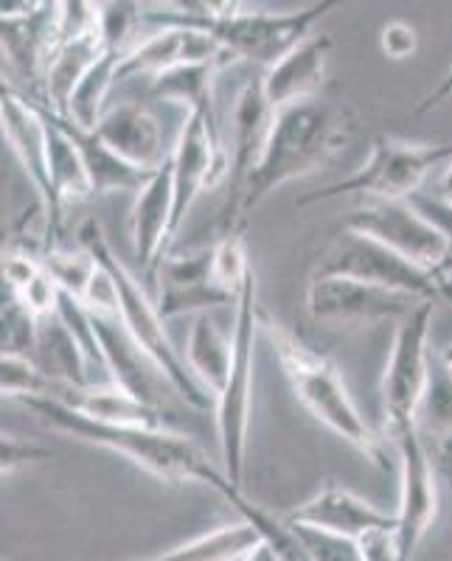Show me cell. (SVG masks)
I'll use <instances>...</instances> for the list:
<instances>
[{
  "label": "cell",
  "mask_w": 452,
  "mask_h": 561,
  "mask_svg": "<svg viewBox=\"0 0 452 561\" xmlns=\"http://www.w3.org/2000/svg\"><path fill=\"white\" fill-rule=\"evenodd\" d=\"M427 300L405 293H391L383 287H371L363 280L335 278V275H313L306 287V309L315 320L324 323H376V320H405Z\"/></svg>",
  "instance_id": "cell-12"
},
{
  "label": "cell",
  "mask_w": 452,
  "mask_h": 561,
  "mask_svg": "<svg viewBox=\"0 0 452 561\" xmlns=\"http://www.w3.org/2000/svg\"><path fill=\"white\" fill-rule=\"evenodd\" d=\"M315 275L326 278H351L363 280L371 287H383L391 293H405L414 298L427 300V304H439L441 287L430 270H421L416 264L405 262L394 250L383 248L374 239H365L360 233L346 230L343 237L331 242V248L320 255Z\"/></svg>",
  "instance_id": "cell-9"
},
{
  "label": "cell",
  "mask_w": 452,
  "mask_h": 561,
  "mask_svg": "<svg viewBox=\"0 0 452 561\" xmlns=\"http://www.w3.org/2000/svg\"><path fill=\"white\" fill-rule=\"evenodd\" d=\"M354 122L343 107L329 102H298L273 113L264 152L245 185V217L275 188L309 178L349 147Z\"/></svg>",
  "instance_id": "cell-3"
},
{
  "label": "cell",
  "mask_w": 452,
  "mask_h": 561,
  "mask_svg": "<svg viewBox=\"0 0 452 561\" xmlns=\"http://www.w3.org/2000/svg\"><path fill=\"white\" fill-rule=\"evenodd\" d=\"M287 523L360 542L374 530H396V514H385L369 500L357 497L354 491L329 483L313 500L290 511Z\"/></svg>",
  "instance_id": "cell-18"
},
{
  "label": "cell",
  "mask_w": 452,
  "mask_h": 561,
  "mask_svg": "<svg viewBox=\"0 0 452 561\" xmlns=\"http://www.w3.org/2000/svg\"><path fill=\"white\" fill-rule=\"evenodd\" d=\"M77 244L82 250H88L93 259L99 262V267L110 275L115 287V298H118V320L124 323V329L129 332V337L147 351L149 357L160 365V370L166 374V379L172 382V388L178 390V396L192 410L205 413L208 408H217V399L197 382V377L192 374L189 363H185V354H180L174 348L172 337L166 332L163 318L158 312V304L149 295V289L135 278L127 270V264L113 253L108 237H104L99 219H84L77 230Z\"/></svg>",
  "instance_id": "cell-5"
},
{
  "label": "cell",
  "mask_w": 452,
  "mask_h": 561,
  "mask_svg": "<svg viewBox=\"0 0 452 561\" xmlns=\"http://www.w3.org/2000/svg\"><path fill=\"white\" fill-rule=\"evenodd\" d=\"M242 561H273V556H270L268 550H264V548H261V545H259V548H256L250 556H245Z\"/></svg>",
  "instance_id": "cell-40"
},
{
  "label": "cell",
  "mask_w": 452,
  "mask_h": 561,
  "mask_svg": "<svg viewBox=\"0 0 452 561\" xmlns=\"http://www.w3.org/2000/svg\"><path fill=\"white\" fill-rule=\"evenodd\" d=\"M416 427L421 438L433 440L441 458L452 460V370L441 357H433L430 363V382L421 399Z\"/></svg>",
  "instance_id": "cell-26"
},
{
  "label": "cell",
  "mask_w": 452,
  "mask_h": 561,
  "mask_svg": "<svg viewBox=\"0 0 452 561\" xmlns=\"http://www.w3.org/2000/svg\"><path fill=\"white\" fill-rule=\"evenodd\" d=\"M48 115H52L54 124L68 135L70 144L77 147L79 158H82L84 163V172H88L90 188H93V197H102V194L110 192H140V185L152 178V174L140 172V169L124 163V160L99 138L97 129L79 127L77 122L63 118V115L52 113V110H48Z\"/></svg>",
  "instance_id": "cell-22"
},
{
  "label": "cell",
  "mask_w": 452,
  "mask_h": 561,
  "mask_svg": "<svg viewBox=\"0 0 452 561\" xmlns=\"http://www.w3.org/2000/svg\"><path fill=\"white\" fill-rule=\"evenodd\" d=\"M256 273L245 284L236 300L234 312V357H230L228 379L223 393L217 396L214 421H217L219 460L225 478L234 485H242L245 478V447H248L250 413H253V382H256V343L261 334V312L256 300Z\"/></svg>",
  "instance_id": "cell-6"
},
{
  "label": "cell",
  "mask_w": 452,
  "mask_h": 561,
  "mask_svg": "<svg viewBox=\"0 0 452 561\" xmlns=\"http://www.w3.org/2000/svg\"><path fill=\"white\" fill-rule=\"evenodd\" d=\"M45 270L54 275V280L59 284V289L68 295H74L77 300H84L90 284L97 280L99 275V262L88 250H82L77 244V250H63L54 248L43 255Z\"/></svg>",
  "instance_id": "cell-30"
},
{
  "label": "cell",
  "mask_w": 452,
  "mask_h": 561,
  "mask_svg": "<svg viewBox=\"0 0 452 561\" xmlns=\"http://www.w3.org/2000/svg\"><path fill=\"white\" fill-rule=\"evenodd\" d=\"M331 48H335L331 37L313 34L301 45H295L281 62L264 70L261 73V88H264L270 107L281 110L287 104L318 99V90L326 79V68H329Z\"/></svg>",
  "instance_id": "cell-21"
},
{
  "label": "cell",
  "mask_w": 452,
  "mask_h": 561,
  "mask_svg": "<svg viewBox=\"0 0 452 561\" xmlns=\"http://www.w3.org/2000/svg\"><path fill=\"white\" fill-rule=\"evenodd\" d=\"M217 494L234 505L236 514H239L242 523L259 536V545L273 556V561H313V556L306 550L304 539H301V534L295 530V525H290L287 517L275 519L268 508L250 503L242 494V485H234L228 480Z\"/></svg>",
  "instance_id": "cell-23"
},
{
  "label": "cell",
  "mask_w": 452,
  "mask_h": 561,
  "mask_svg": "<svg viewBox=\"0 0 452 561\" xmlns=\"http://www.w3.org/2000/svg\"><path fill=\"white\" fill-rule=\"evenodd\" d=\"M3 354L32 357L39 337V318L29 312L9 289H3Z\"/></svg>",
  "instance_id": "cell-32"
},
{
  "label": "cell",
  "mask_w": 452,
  "mask_h": 561,
  "mask_svg": "<svg viewBox=\"0 0 452 561\" xmlns=\"http://www.w3.org/2000/svg\"><path fill=\"white\" fill-rule=\"evenodd\" d=\"M93 323H97L104 359H108L110 379H113L115 388H122L124 393H129L133 399L144 402L147 408L163 413L166 419H169L174 404L189 408V404L178 396V390L172 388V382L166 379L160 365L129 337V332L124 329L122 320L99 318V314H93Z\"/></svg>",
  "instance_id": "cell-14"
},
{
  "label": "cell",
  "mask_w": 452,
  "mask_h": 561,
  "mask_svg": "<svg viewBox=\"0 0 452 561\" xmlns=\"http://www.w3.org/2000/svg\"><path fill=\"white\" fill-rule=\"evenodd\" d=\"M54 379L45 377L39 365L23 354H3L0 357V390L9 402L23 399H48L54 390Z\"/></svg>",
  "instance_id": "cell-29"
},
{
  "label": "cell",
  "mask_w": 452,
  "mask_h": 561,
  "mask_svg": "<svg viewBox=\"0 0 452 561\" xmlns=\"http://www.w3.org/2000/svg\"><path fill=\"white\" fill-rule=\"evenodd\" d=\"M433 309L436 304H425L396 323L391 357L385 363L383 385H380L385 430L391 438L402 430L416 427V419H419L421 399H425L427 382H430V363H433L430 348H427Z\"/></svg>",
  "instance_id": "cell-8"
},
{
  "label": "cell",
  "mask_w": 452,
  "mask_h": 561,
  "mask_svg": "<svg viewBox=\"0 0 452 561\" xmlns=\"http://www.w3.org/2000/svg\"><path fill=\"white\" fill-rule=\"evenodd\" d=\"M261 334L268 337L270 348L275 351V357H279L281 368H284V377H287L290 388L298 396V402L324 427H329L331 433L349 440L351 447L360 455H365L371 463L385 469L388 466L385 438H380L365 424L360 410L354 408L338 365L331 363V357L309 348L304 340H298V334H293L281 323H275L268 314H261Z\"/></svg>",
  "instance_id": "cell-4"
},
{
  "label": "cell",
  "mask_w": 452,
  "mask_h": 561,
  "mask_svg": "<svg viewBox=\"0 0 452 561\" xmlns=\"http://www.w3.org/2000/svg\"><path fill=\"white\" fill-rule=\"evenodd\" d=\"M357 545H360L363 561H402L394 530H374V534L363 536Z\"/></svg>",
  "instance_id": "cell-36"
},
{
  "label": "cell",
  "mask_w": 452,
  "mask_h": 561,
  "mask_svg": "<svg viewBox=\"0 0 452 561\" xmlns=\"http://www.w3.org/2000/svg\"><path fill=\"white\" fill-rule=\"evenodd\" d=\"M273 113L264 88H261V77H253L245 82L242 93L236 99V140H234V163L228 169V199L219 214V237L228 233H242L245 225V185H248L250 172L259 163L261 152H264V140H268L270 124H273Z\"/></svg>",
  "instance_id": "cell-13"
},
{
  "label": "cell",
  "mask_w": 452,
  "mask_h": 561,
  "mask_svg": "<svg viewBox=\"0 0 452 561\" xmlns=\"http://www.w3.org/2000/svg\"><path fill=\"white\" fill-rule=\"evenodd\" d=\"M234 62L236 57H230L223 45L214 43L208 34L194 32V28H155L124 57L122 68H118V82H127L135 77L155 79L166 70L180 68V65L228 68Z\"/></svg>",
  "instance_id": "cell-16"
},
{
  "label": "cell",
  "mask_w": 452,
  "mask_h": 561,
  "mask_svg": "<svg viewBox=\"0 0 452 561\" xmlns=\"http://www.w3.org/2000/svg\"><path fill=\"white\" fill-rule=\"evenodd\" d=\"M436 197H439L441 203L452 205V158H450V163H447L444 174H441V188H439V194H436Z\"/></svg>",
  "instance_id": "cell-38"
},
{
  "label": "cell",
  "mask_w": 452,
  "mask_h": 561,
  "mask_svg": "<svg viewBox=\"0 0 452 561\" xmlns=\"http://www.w3.org/2000/svg\"><path fill=\"white\" fill-rule=\"evenodd\" d=\"M256 548H259V536L245 523H236L197 536L192 542L178 545L147 561H242Z\"/></svg>",
  "instance_id": "cell-27"
},
{
  "label": "cell",
  "mask_w": 452,
  "mask_h": 561,
  "mask_svg": "<svg viewBox=\"0 0 452 561\" xmlns=\"http://www.w3.org/2000/svg\"><path fill=\"white\" fill-rule=\"evenodd\" d=\"M230 357H234V337L225 334L211 314H197L189 332V343H185V363L214 399L225 388Z\"/></svg>",
  "instance_id": "cell-24"
},
{
  "label": "cell",
  "mask_w": 452,
  "mask_h": 561,
  "mask_svg": "<svg viewBox=\"0 0 452 561\" xmlns=\"http://www.w3.org/2000/svg\"><path fill=\"white\" fill-rule=\"evenodd\" d=\"M52 458H54L52 449L32 444V440L18 438V435H3V440H0V469H3V478L18 472L20 466L37 463V460H52Z\"/></svg>",
  "instance_id": "cell-35"
},
{
  "label": "cell",
  "mask_w": 452,
  "mask_h": 561,
  "mask_svg": "<svg viewBox=\"0 0 452 561\" xmlns=\"http://www.w3.org/2000/svg\"><path fill=\"white\" fill-rule=\"evenodd\" d=\"M410 203L419 208V214H425V217L441 230V237H444V242H447V259H444V264H441L439 273H436V278H439V287H441V280H444L447 275H452V205L441 203L436 194H425V192H419L416 197H410Z\"/></svg>",
  "instance_id": "cell-33"
},
{
  "label": "cell",
  "mask_w": 452,
  "mask_h": 561,
  "mask_svg": "<svg viewBox=\"0 0 452 561\" xmlns=\"http://www.w3.org/2000/svg\"><path fill=\"white\" fill-rule=\"evenodd\" d=\"M219 70L223 68L217 65H180V68L149 79V96L158 102L178 104L185 110V115H214V77Z\"/></svg>",
  "instance_id": "cell-25"
},
{
  "label": "cell",
  "mask_w": 452,
  "mask_h": 561,
  "mask_svg": "<svg viewBox=\"0 0 452 561\" xmlns=\"http://www.w3.org/2000/svg\"><path fill=\"white\" fill-rule=\"evenodd\" d=\"M346 230L374 239L394 250L405 262L439 273L447 259V242L425 214L410 199H365L346 219Z\"/></svg>",
  "instance_id": "cell-10"
},
{
  "label": "cell",
  "mask_w": 452,
  "mask_h": 561,
  "mask_svg": "<svg viewBox=\"0 0 452 561\" xmlns=\"http://www.w3.org/2000/svg\"><path fill=\"white\" fill-rule=\"evenodd\" d=\"M380 48L394 62H405L419 51V32L405 20H391L380 32Z\"/></svg>",
  "instance_id": "cell-34"
},
{
  "label": "cell",
  "mask_w": 452,
  "mask_h": 561,
  "mask_svg": "<svg viewBox=\"0 0 452 561\" xmlns=\"http://www.w3.org/2000/svg\"><path fill=\"white\" fill-rule=\"evenodd\" d=\"M441 359H444V365H447V368H450V370H452V343H450V345H447V348H444V351H441Z\"/></svg>",
  "instance_id": "cell-41"
},
{
  "label": "cell",
  "mask_w": 452,
  "mask_h": 561,
  "mask_svg": "<svg viewBox=\"0 0 452 561\" xmlns=\"http://www.w3.org/2000/svg\"><path fill=\"white\" fill-rule=\"evenodd\" d=\"M452 158L450 144H419L391 135H380L371 147L369 160L340 183H331L320 192L306 194L298 205L329 203V199L357 197L365 199H410L421 192V185L436 169H447Z\"/></svg>",
  "instance_id": "cell-7"
},
{
  "label": "cell",
  "mask_w": 452,
  "mask_h": 561,
  "mask_svg": "<svg viewBox=\"0 0 452 561\" xmlns=\"http://www.w3.org/2000/svg\"><path fill=\"white\" fill-rule=\"evenodd\" d=\"M23 408L32 410L45 427L70 438L93 444V447L110 449L133 460L144 472L155 474L163 483H203L208 489L219 491L228 478L211 463L192 440L172 430H149V427H122V424H104V421L88 419V415L70 410L68 404H59L54 399H23Z\"/></svg>",
  "instance_id": "cell-2"
},
{
  "label": "cell",
  "mask_w": 452,
  "mask_h": 561,
  "mask_svg": "<svg viewBox=\"0 0 452 561\" xmlns=\"http://www.w3.org/2000/svg\"><path fill=\"white\" fill-rule=\"evenodd\" d=\"M129 239H133V253L140 262L144 278H158L166 248L174 239V183L169 160L158 172H152V178L135 194Z\"/></svg>",
  "instance_id": "cell-17"
},
{
  "label": "cell",
  "mask_w": 452,
  "mask_h": 561,
  "mask_svg": "<svg viewBox=\"0 0 452 561\" xmlns=\"http://www.w3.org/2000/svg\"><path fill=\"white\" fill-rule=\"evenodd\" d=\"M250 275H253V267H250L248 262V250H245L242 233L219 237L217 242H214V280H217L225 293L239 298Z\"/></svg>",
  "instance_id": "cell-31"
},
{
  "label": "cell",
  "mask_w": 452,
  "mask_h": 561,
  "mask_svg": "<svg viewBox=\"0 0 452 561\" xmlns=\"http://www.w3.org/2000/svg\"><path fill=\"white\" fill-rule=\"evenodd\" d=\"M122 62L124 54L104 48L102 59L90 68V73L82 79V84H79L74 99H70V122H77L79 127L84 129H97V124L102 122L104 110H108L110 93H113V88L118 84V68H122Z\"/></svg>",
  "instance_id": "cell-28"
},
{
  "label": "cell",
  "mask_w": 452,
  "mask_h": 561,
  "mask_svg": "<svg viewBox=\"0 0 452 561\" xmlns=\"http://www.w3.org/2000/svg\"><path fill=\"white\" fill-rule=\"evenodd\" d=\"M236 300L214 280V244L205 250L183 255H166L158 270V304L160 318H180V314H208L211 309L225 307Z\"/></svg>",
  "instance_id": "cell-15"
},
{
  "label": "cell",
  "mask_w": 452,
  "mask_h": 561,
  "mask_svg": "<svg viewBox=\"0 0 452 561\" xmlns=\"http://www.w3.org/2000/svg\"><path fill=\"white\" fill-rule=\"evenodd\" d=\"M338 7V0H320L298 12H239V3H155L140 7L144 28H194L208 34L230 57L270 70L295 45L313 37L320 18Z\"/></svg>",
  "instance_id": "cell-1"
},
{
  "label": "cell",
  "mask_w": 452,
  "mask_h": 561,
  "mask_svg": "<svg viewBox=\"0 0 452 561\" xmlns=\"http://www.w3.org/2000/svg\"><path fill=\"white\" fill-rule=\"evenodd\" d=\"M441 300L452 307V275H447V278L441 280Z\"/></svg>",
  "instance_id": "cell-39"
},
{
  "label": "cell",
  "mask_w": 452,
  "mask_h": 561,
  "mask_svg": "<svg viewBox=\"0 0 452 561\" xmlns=\"http://www.w3.org/2000/svg\"><path fill=\"white\" fill-rule=\"evenodd\" d=\"M391 440L399 455V508L394 536L399 559L410 561L439 514V483L433 453L421 438L419 427L402 430Z\"/></svg>",
  "instance_id": "cell-11"
},
{
  "label": "cell",
  "mask_w": 452,
  "mask_h": 561,
  "mask_svg": "<svg viewBox=\"0 0 452 561\" xmlns=\"http://www.w3.org/2000/svg\"><path fill=\"white\" fill-rule=\"evenodd\" d=\"M97 135L124 163L140 172H158L169 154L163 152V129L152 110L140 102H122L104 110Z\"/></svg>",
  "instance_id": "cell-20"
},
{
  "label": "cell",
  "mask_w": 452,
  "mask_h": 561,
  "mask_svg": "<svg viewBox=\"0 0 452 561\" xmlns=\"http://www.w3.org/2000/svg\"><path fill=\"white\" fill-rule=\"evenodd\" d=\"M0 122H3V138H7L9 149L34 183L39 205L48 214L54 194L52 180H48V124H45L43 113L20 90H14L12 84H3V90H0Z\"/></svg>",
  "instance_id": "cell-19"
},
{
  "label": "cell",
  "mask_w": 452,
  "mask_h": 561,
  "mask_svg": "<svg viewBox=\"0 0 452 561\" xmlns=\"http://www.w3.org/2000/svg\"><path fill=\"white\" fill-rule=\"evenodd\" d=\"M450 96H452V68L447 70V77L441 79L439 88L430 90V93H427V96L421 99L419 104H416L414 115H425V113H430V110H433L436 104H441V102H444V99H450Z\"/></svg>",
  "instance_id": "cell-37"
}]
</instances>
